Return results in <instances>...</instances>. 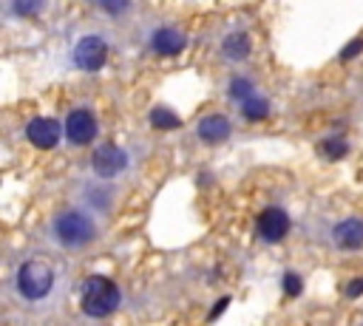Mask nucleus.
Returning <instances> with one entry per match:
<instances>
[{"label":"nucleus","instance_id":"nucleus-1","mask_svg":"<svg viewBox=\"0 0 363 326\" xmlns=\"http://www.w3.org/2000/svg\"><path fill=\"white\" fill-rule=\"evenodd\" d=\"M51 235L65 249H82L85 244L94 241L96 227H94V218L88 213H82V210H62L51 221Z\"/></svg>","mask_w":363,"mask_h":326},{"label":"nucleus","instance_id":"nucleus-2","mask_svg":"<svg viewBox=\"0 0 363 326\" xmlns=\"http://www.w3.org/2000/svg\"><path fill=\"white\" fill-rule=\"evenodd\" d=\"M14 286L23 300L37 303V300L48 298L54 289V266L45 258H28L20 264V269L14 275Z\"/></svg>","mask_w":363,"mask_h":326},{"label":"nucleus","instance_id":"nucleus-3","mask_svg":"<svg viewBox=\"0 0 363 326\" xmlns=\"http://www.w3.org/2000/svg\"><path fill=\"white\" fill-rule=\"evenodd\" d=\"M79 295H82V312H85L88 317H105V315H111V312L119 306V300H122L116 283L108 281L105 275H91V278H85Z\"/></svg>","mask_w":363,"mask_h":326},{"label":"nucleus","instance_id":"nucleus-4","mask_svg":"<svg viewBox=\"0 0 363 326\" xmlns=\"http://www.w3.org/2000/svg\"><path fill=\"white\" fill-rule=\"evenodd\" d=\"M108 60V45L102 37L96 34H88L82 37L77 45H74V62L82 68V71H99Z\"/></svg>","mask_w":363,"mask_h":326},{"label":"nucleus","instance_id":"nucleus-5","mask_svg":"<svg viewBox=\"0 0 363 326\" xmlns=\"http://www.w3.org/2000/svg\"><path fill=\"white\" fill-rule=\"evenodd\" d=\"M329 244L335 249H343V252H354L363 247V218H340L332 230H329Z\"/></svg>","mask_w":363,"mask_h":326},{"label":"nucleus","instance_id":"nucleus-6","mask_svg":"<svg viewBox=\"0 0 363 326\" xmlns=\"http://www.w3.org/2000/svg\"><path fill=\"white\" fill-rule=\"evenodd\" d=\"M65 136L71 145H88L96 136V116L88 108H74L65 119Z\"/></svg>","mask_w":363,"mask_h":326},{"label":"nucleus","instance_id":"nucleus-7","mask_svg":"<svg viewBox=\"0 0 363 326\" xmlns=\"http://www.w3.org/2000/svg\"><path fill=\"white\" fill-rule=\"evenodd\" d=\"M91 164H94V173H96V176L113 179V176H119V173L125 170L128 153H125L122 147H116V145H99V147L94 150Z\"/></svg>","mask_w":363,"mask_h":326},{"label":"nucleus","instance_id":"nucleus-8","mask_svg":"<svg viewBox=\"0 0 363 326\" xmlns=\"http://www.w3.org/2000/svg\"><path fill=\"white\" fill-rule=\"evenodd\" d=\"M289 215H286V210H281V207H267L258 218H255V230H258V235L264 238V241H281L286 232H289Z\"/></svg>","mask_w":363,"mask_h":326},{"label":"nucleus","instance_id":"nucleus-9","mask_svg":"<svg viewBox=\"0 0 363 326\" xmlns=\"http://www.w3.org/2000/svg\"><path fill=\"white\" fill-rule=\"evenodd\" d=\"M26 136H28V142H31L34 147H40V150H51V147L60 142L62 128H60L57 119L37 116V119H31V122L26 125Z\"/></svg>","mask_w":363,"mask_h":326},{"label":"nucleus","instance_id":"nucleus-10","mask_svg":"<svg viewBox=\"0 0 363 326\" xmlns=\"http://www.w3.org/2000/svg\"><path fill=\"white\" fill-rule=\"evenodd\" d=\"M196 133H199L201 142L218 145V142H224V139L230 136V122H227V116H221V113H210V116L199 119Z\"/></svg>","mask_w":363,"mask_h":326},{"label":"nucleus","instance_id":"nucleus-11","mask_svg":"<svg viewBox=\"0 0 363 326\" xmlns=\"http://www.w3.org/2000/svg\"><path fill=\"white\" fill-rule=\"evenodd\" d=\"M184 34L182 31H176V28H159V31H153V37H150V48L156 51V54H164V57H170V54H179L182 48H184Z\"/></svg>","mask_w":363,"mask_h":326},{"label":"nucleus","instance_id":"nucleus-12","mask_svg":"<svg viewBox=\"0 0 363 326\" xmlns=\"http://www.w3.org/2000/svg\"><path fill=\"white\" fill-rule=\"evenodd\" d=\"M221 51H224V57H230V60H244V57L250 54V37H247L244 31H233V34L224 37Z\"/></svg>","mask_w":363,"mask_h":326},{"label":"nucleus","instance_id":"nucleus-13","mask_svg":"<svg viewBox=\"0 0 363 326\" xmlns=\"http://www.w3.org/2000/svg\"><path fill=\"white\" fill-rule=\"evenodd\" d=\"M320 153H323L326 159H340V156L349 153V142H346L343 136H326V139L320 142Z\"/></svg>","mask_w":363,"mask_h":326},{"label":"nucleus","instance_id":"nucleus-14","mask_svg":"<svg viewBox=\"0 0 363 326\" xmlns=\"http://www.w3.org/2000/svg\"><path fill=\"white\" fill-rule=\"evenodd\" d=\"M241 108H244V116L247 119H264L269 113V102L264 96H258V94H252L247 102H241Z\"/></svg>","mask_w":363,"mask_h":326},{"label":"nucleus","instance_id":"nucleus-15","mask_svg":"<svg viewBox=\"0 0 363 326\" xmlns=\"http://www.w3.org/2000/svg\"><path fill=\"white\" fill-rule=\"evenodd\" d=\"M150 125L159 128V130H173V128H179V116L167 108H153L150 111Z\"/></svg>","mask_w":363,"mask_h":326},{"label":"nucleus","instance_id":"nucleus-16","mask_svg":"<svg viewBox=\"0 0 363 326\" xmlns=\"http://www.w3.org/2000/svg\"><path fill=\"white\" fill-rule=\"evenodd\" d=\"M230 94L235 96V99H241V102H247L255 91H252V82L250 79H244V77H235L233 82H230Z\"/></svg>","mask_w":363,"mask_h":326},{"label":"nucleus","instance_id":"nucleus-17","mask_svg":"<svg viewBox=\"0 0 363 326\" xmlns=\"http://www.w3.org/2000/svg\"><path fill=\"white\" fill-rule=\"evenodd\" d=\"M301 289H303V281H301V275H295V272H286V275H284V292H286L289 298H295V295H301Z\"/></svg>","mask_w":363,"mask_h":326},{"label":"nucleus","instance_id":"nucleus-18","mask_svg":"<svg viewBox=\"0 0 363 326\" xmlns=\"http://www.w3.org/2000/svg\"><path fill=\"white\" fill-rule=\"evenodd\" d=\"M360 51H363V37H354V40L340 51V60H352V57L360 54Z\"/></svg>","mask_w":363,"mask_h":326},{"label":"nucleus","instance_id":"nucleus-19","mask_svg":"<svg viewBox=\"0 0 363 326\" xmlns=\"http://www.w3.org/2000/svg\"><path fill=\"white\" fill-rule=\"evenodd\" d=\"M346 295H349V298H357V295H363V278H354V281H349V286H346Z\"/></svg>","mask_w":363,"mask_h":326},{"label":"nucleus","instance_id":"nucleus-20","mask_svg":"<svg viewBox=\"0 0 363 326\" xmlns=\"http://www.w3.org/2000/svg\"><path fill=\"white\" fill-rule=\"evenodd\" d=\"M40 9H43L40 3H17V6H14L17 14H34V11H40Z\"/></svg>","mask_w":363,"mask_h":326},{"label":"nucleus","instance_id":"nucleus-21","mask_svg":"<svg viewBox=\"0 0 363 326\" xmlns=\"http://www.w3.org/2000/svg\"><path fill=\"white\" fill-rule=\"evenodd\" d=\"M102 9H105L108 14H116V11H125L128 3H102Z\"/></svg>","mask_w":363,"mask_h":326},{"label":"nucleus","instance_id":"nucleus-22","mask_svg":"<svg viewBox=\"0 0 363 326\" xmlns=\"http://www.w3.org/2000/svg\"><path fill=\"white\" fill-rule=\"evenodd\" d=\"M227 303H230V298H221V300L213 306V312H210V320H216V317L221 315V309H227Z\"/></svg>","mask_w":363,"mask_h":326}]
</instances>
